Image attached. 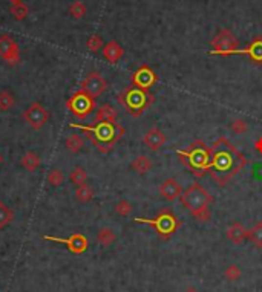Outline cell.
<instances>
[{
  "instance_id": "27",
  "label": "cell",
  "mask_w": 262,
  "mask_h": 292,
  "mask_svg": "<svg viewBox=\"0 0 262 292\" xmlns=\"http://www.w3.org/2000/svg\"><path fill=\"white\" fill-rule=\"evenodd\" d=\"M248 240L252 242L255 247L262 248V222H258V224L248 231Z\"/></svg>"
},
{
  "instance_id": "7",
  "label": "cell",
  "mask_w": 262,
  "mask_h": 292,
  "mask_svg": "<svg viewBox=\"0 0 262 292\" xmlns=\"http://www.w3.org/2000/svg\"><path fill=\"white\" fill-rule=\"evenodd\" d=\"M66 109L69 110L75 118L86 120L95 109V98H92L85 90H77L66 101Z\"/></svg>"
},
{
  "instance_id": "15",
  "label": "cell",
  "mask_w": 262,
  "mask_h": 292,
  "mask_svg": "<svg viewBox=\"0 0 262 292\" xmlns=\"http://www.w3.org/2000/svg\"><path fill=\"white\" fill-rule=\"evenodd\" d=\"M225 55H248L255 63H262V39H255L245 49H233L230 52H225Z\"/></svg>"
},
{
  "instance_id": "4",
  "label": "cell",
  "mask_w": 262,
  "mask_h": 292,
  "mask_svg": "<svg viewBox=\"0 0 262 292\" xmlns=\"http://www.w3.org/2000/svg\"><path fill=\"white\" fill-rule=\"evenodd\" d=\"M118 103L128 110L129 115H132L133 118H138L153 103V95H151L149 90H143L131 84L118 95Z\"/></svg>"
},
{
  "instance_id": "29",
  "label": "cell",
  "mask_w": 262,
  "mask_h": 292,
  "mask_svg": "<svg viewBox=\"0 0 262 292\" xmlns=\"http://www.w3.org/2000/svg\"><path fill=\"white\" fill-rule=\"evenodd\" d=\"M242 272H241V268H239L238 265H229L225 268V271H224V277L229 280V282H238L239 278H241Z\"/></svg>"
},
{
  "instance_id": "5",
  "label": "cell",
  "mask_w": 262,
  "mask_h": 292,
  "mask_svg": "<svg viewBox=\"0 0 262 292\" xmlns=\"http://www.w3.org/2000/svg\"><path fill=\"white\" fill-rule=\"evenodd\" d=\"M179 199L192 214L201 211V209L209 208L210 204L213 202L210 193L198 182H193L192 185L187 187L186 190H183Z\"/></svg>"
},
{
  "instance_id": "39",
  "label": "cell",
  "mask_w": 262,
  "mask_h": 292,
  "mask_svg": "<svg viewBox=\"0 0 262 292\" xmlns=\"http://www.w3.org/2000/svg\"><path fill=\"white\" fill-rule=\"evenodd\" d=\"M2 164H3V155L0 153V166H2Z\"/></svg>"
},
{
  "instance_id": "26",
  "label": "cell",
  "mask_w": 262,
  "mask_h": 292,
  "mask_svg": "<svg viewBox=\"0 0 262 292\" xmlns=\"http://www.w3.org/2000/svg\"><path fill=\"white\" fill-rule=\"evenodd\" d=\"M16 104V98L11 92L2 90L0 92V112H8L9 109H13Z\"/></svg>"
},
{
  "instance_id": "2",
  "label": "cell",
  "mask_w": 262,
  "mask_h": 292,
  "mask_svg": "<svg viewBox=\"0 0 262 292\" xmlns=\"http://www.w3.org/2000/svg\"><path fill=\"white\" fill-rule=\"evenodd\" d=\"M69 127L82 130L89 141L92 143V146L97 147V150L100 151V153H109V151L115 147V144L124 135V127L117 121H113V123H95L92 125L71 123Z\"/></svg>"
},
{
  "instance_id": "21",
  "label": "cell",
  "mask_w": 262,
  "mask_h": 292,
  "mask_svg": "<svg viewBox=\"0 0 262 292\" xmlns=\"http://www.w3.org/2000/svg\"><path fill=\"white\" fill-rule=\"evenodd\" d=\"M20 162H22V166H23V168H26L28 171H36L42 164L40 156L36 153V151H28V153H25L22 156Z\"/></svg>"
},
{
  "instance_id": "23",
  "label": "cell",
  "mask_w": 262,
  "mask_h": 292,
  "mask_svg": "<svg viewBox=\"0 0 262 292\" xmlns=\"http://www.w3.org/2000/svg\"><path fill=\"white\" fill-rule=\"evenodd\" d=\"M83 146H85V143H83L82 136L77 135V133H72V135H69V136L65 139V147L72 155L78 153V151H82Z\"/></svg>"
},
{
  "instance_id": "19",
  "label": "cell",
  "mask_w": 262,
  "mask_h": 292,
  "mask_svg": "<svg viewBox=\"0 0 262 292\" xmlns=\"http://www.w3.org/2000/svg\"><path fill=\"white\" fill-rule=\"evenodd\" d=\"M123 54H124V51L117 42H109L103 49V55L109 63H117L123 57Z\"/></svg>"
},
{
  "instance_id": "32",
  "label": "cell",
  "mask_w": 262,
  "mask_h": 292,
  "mask_svg": "<svg viewBox=\"0 0 262 292\" xmlns=\"http://www.w3.org/2000/svg\"><path fill=\"white\" fill-rule=\"evenodd\" d=\"M230 128H232V132H233L235 135H244V133L248 130V124H247L244 120L238 118V120H235V121L232 123Z\"/></svg>"
},
{
  "instance_id": "14",
  "label": "cell",
  "mask_w": 262,
  "mask_h": 292,
  "mask_svg": "<svg viewBox=\"0 0 262 292\" xmlns=\"http://www.w3.org/2000/svg\"><path fill=\"white\" fill-rule=\"evenodd\" d=\"M0 57L9 64H17L20 60V52L19 46L13 39H9L6 36L0 37Z\"/></svg>"
},
{
  "instance_id": "25",
  "label": "cell",
  "mask_w": 262,
  "mask_h": 292,
  "mask_svg": "<svg viewBox=\"0 0 262 292\" xmlns=\"http://www.w3.org/2000/svg\"><path fill=\"white\" fill-rule=\"evenodd\" d=\"M14 220V211L5 202L0 201V229H5Z\"/></svg>"
},
{
  "instance_id": "38",
  "label": "cell",
  "mask_w": 262,
  "mask_h": 292,
  "mask_svg": "<svg viewBox=\"0 0 262 292\" xmlns=\"http://www.w3.org/2000/svg\"><path fill=\"white\" fill-rule=\"evenodd\" d=\"M184 292H199V291H198L196 288H187V289H186Z\"/></svg>"
},
{
  "instance_id": "8",
  "label": "cell",
  "mask_w": 262,
  "mask_h": 292,
  "mask_svg": "<svg viewBox=\"0 0 262 292\" xmlns=\"http://www.w3.org/2000/svg\"><path fill=\"white\" fill-rule=\"evenodd\" d=\"M212 51L210 54L213 55H224L225 52H230L233 49L239 48V42L235 37V34L230 29H221L216 36L213 37V40L210 42Z\"/></svg>"
},
{
  "instance_id": "1",
  "label": "cell",
  "mask_w": 262,
  "mask_h": 292,
  "mask_svg": "<svg viewBox=\"0 0 262 292\" xmlns=\"http://www.w3.org/2000/svg\"><path fill=\"white\" fill-rule=\"evenodd\" d=\"M247 164L245 156L227 138H219L210 147V167L212 179L219 187L229 184Z\"/></svg>"
},
{
  "instance_id": "31",
  "label": "cell",
  "mask_w": 262,
  "mask_h": 292,
  "mask_svg": "<svg viewBox=\"0 0 262 292\" xmlns=\"http://www.w3.org/2000/svg\"><path fill=\"white\" fill-rule=\"evenodd\" d=\"M48 182H49V185H52V187H60V185L65 182V174H63V171L59 170V168L51 170L49 174H48Z\"/></svg>"
},
{
  "instance_id": "24",
  "label": "cell",
  "mask_w": 262,
  "mask_h": 292,
  "mask_svg": "<svg viewBox=\"0 0 262 292\" xmlns=\"http://www.w3.org/2000/svg\"><path fill=\"white\" fill-rule=\"evenodd\" d=\"M94 188L90 187L89 184H83V185H80L77 187V190H75V199L78 202H82V204H87L94 199Z\"/></svg>"
},
{
  "instance_id": "12",
  "label": "cell",
  "mask_w": 262,
  "mask_h": 292,
  "mask_svg": "<svg viewBox=\"0 0 262 292\" xmlns=\"http://www.w3.org/2000/svg\"><path fill=\"white\" fill-rule=\"evenodd\" d=\"M156 81H158V75L149 66H141L140 69H136L135 74L132 75V86L143 89V90H149Z\"/></svg>"
},
{
  "instance_id": "9",
  "label": "cell",
  "mask_w": 262,
  "mask_h": 292,
  "mask_svg": "<svg viewBox=\"0 0 262 292\" xmlns=\"http://www.w3.org/2000/svg\"><path fill=\"white\" fill-rule=\"evenodd\" d=\"M43 240L48 242H55V243H63L66 245V248L69 250L72 254L80 255L87 251L89 247V240L85 234H80V232H74L69 237L62 239V237H54V236H43Z\"/></svg>"
},
{
  "instance_id": "6",
  "label": "cell",
  "mask_w": 262,
  "mask_h": 292,
  "mask_svg": "<svg viewBox=\"0 0 262 292\" xmlns=\"http://www.w3.org/2000/svg\"><path fill=\"white\" fill-rule=\"evenodd\" d=\"M135 222H136V224H147V225L153 227L158 234L161 237H164V239L172 236L181 225L179 219L172 213V209H169V208L161 209V211L156 214V217H153V219L136 217Z\"/></svg>"
},
{
  "instance_id": "18",
  "label": "cell",
  "mask_w": 262,
  "mask_h": 292,
  "mask_svg": "<svg viewBox=\"0 0 262 292\" xmlns=\"http://www.w3.org/2000/svg\"><path fill=\"white\" fill-rule=\"evenodd\" d=\"M117 110L113 109L110 104H103V106H100L97 110V116H95V121L94 123H113L117 121Z\"/></svg>"
},
{
  "instance_id": "13",
  "label": "cell",
  "mask_w": 262,
  "mask_h": 292,
  "mask_svg": "<svg viewBox=\"0 0 262 292\" xmlns=\"http://www.w3.org/2000/svg\"><path fill=\"white\" fill-rule=\"evenodd\" d=\"M158 193L161 196V199L167 202H174L181 196V193H183V187H181V184L175 178H167L159 184Z\"/></svg>"
},
{
  "instance_id": "3",
  "label": "cell",
  "mask_w": 262,
  "mask_h": 292,
  "mask_svg": "<svg viewBox=\"0 0 262 292\" xmlns=\"http://www.w3.org/2000/svg\"><path fill=\"white\" fill-rule=\"evenodd\" d=\"M179 161L195 174L196 178L206 176L210 167V147H207L202 141H195L186 150L176 151Z\"/></svg>"
},
{
  "instance_id": "17",
  "label": "cell",
  "mask_w": 262,
  "mask_h": 292,
  "mask_svg": "<svg viewBox=\"0 0 262 292\" xmlns=\"http://www.w3.org/2000/svg\"><path fill=\"white\" fill-rule=\"evenodd\" d=\"M227 239L235 245H242L248 239V229L241 224V222H233V224L227 228Z\"/></svg>"
},
{
  "instance_id": "28",
  "label": "cell",
  "mask_w": 262,
  "mask_h": 292,
  "mask_svg": "<svg viewBox=\"0 0 262 292\" xmlns=\"http://www.w3.org/2000/svg\"><path fill=\"white\" fill-rule=\"evenodd\" d=\"M69 179H71V182H72L74 185L80 187V185L86 184L87 173H86L85 168H82V167H75V168H72L71 173H69Z\"/></svg>"
},
{
  "instance_id": "20",
  "label": "cell",
  "mask_w": 262,
  "mask_h": 292,
  "mask_svg": "<svg viewBox=\"0 0 262 292\" xmlns=\"http://www.w3.org/2000/svg\"><path fill=\"white\" fill-rule=\"evenodd\" d=\"M152 161L149 159V156H144V155H140V156H136L132 162H131V168L135 171V173H138V174H146L147 171H149L152 168Z\"/></svg>"
},
{
  "instance_id": "34",
  "label": "cell",
  "mask_w": 262,
  "mask_h": 292,
  "mask_svg": "<svg viewBox=\"0 0 262 292\" xmlns=\"http://www.w3.org/2000/svg\"><path fill=\"white\" fill-rule=\"evenodd\" d=\"M85 13H86V8H85L82 3H80V2H77V3H74V5L71 6V14H72L74 17H77V19L83 17Z\"/></svg>"
},
{
  "instance_id": "10",
  "label": "cell",
  "mask_w": 262,
  "mask_h": 292,
  "mask_svg": "<svg viewBox=\"0 0 262 292\" xmlns=\"http://www.w3.org/2000/svg\"><path fill=\"white\" fill-rule=\"evenodd\" d=\"M23 120L34 128V130H40V128H43L44 124L48 123L49 112L44 109L40 103H32L23 112Z\"/></svg>"
},
{
  "instance_id": "22",
  "label": "cell",
  "mask_w": 262,
  "mask_h": 292,
  "mask_svg": "<svg viewBox=\"0 0 262 292\" xmlns=\"http://www.w3.org/2000/svg\"><path fill=\"white\" fill-rule=\"evenodd\" d=\"M97 240H98V243L101 245V247L108 248L117 240V234L113 232L112 228L105 227V228H100V231L97 232Z\"/></svg>"
},
{
  "instance_id": "35",
  "label": "cell",
  "mask_w": 262,
  "mask_h": 292,
  "mask_svg": "<svg viewBox=\"0 0 262 292\" xmlns=\"http://www.w3.org/2000/svg\"><path fill=\"white\" fill-rule=\"evenodd\" d=\"M193 217H195L198 222H209L210 220V208H206V209H201V211L195 213V214H192Z\"/></svg>"
},
{
  "instance_id": "30",
  "label": "cell",
  "mask_w": 262,
  "mask_h": 292,
  "mask_svg": "<svg viewBox=\"0 0 262 292\" xmlns=\"http://www.w3.org/2000/svg\"><path fill=\"white\" fill-rule=\"evenodd\" d=\"M113 208H115V213H117L118 216H121V217H126V216H129V214L132 213V209H133L132 204H131L129 201H126V199H121V201H118Z\"/></svg>"
},
{
  "instance_id": "36",
  "label": "cell",
  "mask_w": 262,
  "mask_h": 292,
  "mask_svg": "<svg viewBox=\"0 0 262 292\" xmlns=\"http://www.w3.org/2000/svg\"><path fill=\"white\" fill-rule=\"evenodd\" d=\"M14 14H16V17H19V19H22V17H25L26 16V8L23 6H19V8H16L14 9Z\"/></svg>"
},
{
  "instance_id": "37",
  "label": "cell",
  "mask_w": 262,
  "mask_h": 292,
  "mask_svg": "<svg viewBox=\"0 0 262 292\" xmlns=\"http://www.w3.org/2000/svg\"><path fill=\"white\" fill-rule=\"evenodd\" d=\"M255 148H256V151H258L259 155H262V136L256 139V143H255Z\"/></svg>"
},
{
  "instance_id": "33",
  "label": "cell",
  "mask_w": 262,
  "mask_h": 292,
  "mask_svg": "<svg viewBox=\"0 0 262 292\" xmlns=\"http://www.w3.org/2000/svg\"><path fill=\"white\" fill-rule=\"evenodd\" d=\"M101 46H103V40H101V37L98 36H92L89 40H87V48L89 51H92V52H97L101 49Z\"/></svg>"
},
{
  "instance_id": "11",
  "label": "cell",
  "mask_w": 262,
  "mask_h": 292,
  "mask_svg": "<svg viewBox=\"0 0 262 292\" xmlns=\"http://www.w3.org/2000/svg\"><path fill=\"white\" fill-rule=\"evenodd\" d=\"M108 89V81L100 72L94 71L90 72L83 81H82V90L87 92L92 98L101 97Z\"/></svg>"
},
{
  "instance_id": "16",
  "label": "cell",
  "mask_w": 262,
  "mask_h": 292,
  "mask_svg": "<svg viewBox=\"0 0 262 292\" xmlns=\"http://www.w3.org/2000/svg\"><path fill=\"white\" fill-rule=\"evenodd\" d=\"M166 135L159 130L158 127H152V128H149L146 133H144V136H143V143L146 144V147H149L152 151H156V150H159L161 148L164 144H166Z\"/></svg>"
}]
</instances>
